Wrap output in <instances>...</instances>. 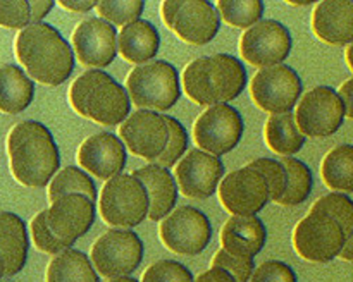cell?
Returning a JSON list of instances; mask_svg holds the SVG:
<instances>
[{
    "instance_id": "obj_33",
    "label": "cell",
    "mask_w": 353,
    "mask_h": 282,
    "mask_svg": "<svg viewBox=\"0 0 353 282\" xmlns=\"http://www.w3.org/2000/svg\"><path fill=\"white\" fill-rule=\"evenodd\" d=\"M143 0H102L97 3L95 10L100 19L112 26H126L140 19L143 14Z\"/></svg>"
},
{
    "instance_id": "obj_10",
    "label": "cell",
    "mask_w": 353,
    "mask_h": 282,
    "mask_svg": "<svg viewBox=\"0 0 353 282\" xmlns=\"http://www.w3.org/2000/svg\"><path fill=\"white\" fill-rule=\"evenodd\" d=\"M162 244L183 257L200 254L212 239V226L203 212L195 206H179L159 224Z\"/></svg>"
},
{
    "instance_id": "obj_40",
    "label": "cell",
    "mask_w": 353,
    "mask_h": 282,
    "mask_svg": "<svg viewBox=\"0 0 353 282\" xmlns=\"http://www.w3.org/2000/svg\"><path fill=\"white\" fill-rule=\"evenodd\" d=\"M210 267L223 268V270L230 272L236 282H250L252 274L255 270V263L250 258H238L230 254L228 251L219 250L212 257Z\"/></svg>"
},
{
    "instance_id": "obj_17",
    "label": "cell",
    "mask_w": 353,
    "mask_h": 282,
    "mask_svg": "<svg viewBox=\"0 0 353 282\" xmlns=\"http://www.w3.org/2000/svg\"><path fill=\"white\" fill-rule=\"evenodd\" d=\"M71 48L85 67H107L117 57L116 26L100 17H88L72 31Z\"/></svg>"
},
{
    "instance_id": "obj_25",
    "label": "cell",
    "mask_w": 353,
    "mask_h": 282,
    "mask_svg": "<svg viewBox=\"0 0 353 282\" xmlns=\"http://www.w3.org/2000/svg\"><path fill=\"white\" fill-rule=\"evenodd\" d=\"M30 250L24 220L12 212H0V257L6 275H16L24 268Z\"/></svg>"
},
{
    "instance_id": "obj_7",
    "label": "cell",
    "mask_w": 353,
    "mask_h": 282,
    "mask_svg": "<svg viewBox=\"0 0 353 282\" xmlns=\"http://www.w3.org/2000/svg\"><path fill=\"white\" fill-rule=\"evenodd\" d=\"M347 236L336 219L321 210H310L293 230L296 254L314 263H327L340 257Z\"/></svg>"
},
{
    "instance_id": "obj_34",
    "label": "cell",
    "mask_w": 353,
    "mask_h": 282,
    "mask_svg": "<svg viewBox=\"0 0 353 282\" xmlns=\"http://www.w3.org/2000/svg\"><path fill=\"white\" fill-rule=\"evenodd\" d=\"M310 210H321L336 219L338 224L343 227L347 239L353 234V199L348 195L330 193L326 196H321Z\"/></svg>"
},
{
    "instance_id": "obj_44",
    "label": "cell",
    "mask_w": 353,
    "mask_h": 282,
    "mask_svg": "<svg viewBox=\"0 0 353 282\" xmlns=\"http://www.w3.org/2000/svg\"><path fill=\"white\" fill-rule=\"evenodd\" d=\"M338 95L345 105V117L353 119V78L341 85V88L338 89Z\"/></svg>"
},
{
    "instance_id": "obj_9",
    "label": "cell",
    "mask_w": 353,
    "mask_h": 282,
    "mask_svg": "<svg viewBox=\"0 0 353 282\" xmlns=\"http://www.w3.org/2000/svg\"><path fill=\"white\" fill-rule=\"evenodd\" d=\"M143 260V243L130 229H109L93 243L92 261L97 274L105 279L130 277Z\"/></svg>"
},
{
    "instance_id": "obj_24",
    "label": "cell",
    "mask_w": 353,
    "mask_h": 282,
    "mask_svg": "<svg viewBox=\"0 0 353 282\" xmlns=\"http://www.w3.org/2000/svg\"><path fill=\"white\" fill-rule=\"evenodd\" d=\"M161 34L157 28L145 19L126 24L117 33V52L130 64H148L157 55Z\"/></svg>"
},
{
    "instance_id": "obj_35",
    "label": "cell",
    "mask_w": 353,
    "mask_h": 282,
    "mask_svg": "<svg viewBox=\"0 0 353 282\" xmlns=\"http://www.w3.org/2000/svg\"><path fill=\"white\" fill-rule=\"evenodd\" d=\"M247 167L255 169L257 172H261L262 177L265 179L269 188V202L278 203L281 199V196L285 195L286 182H288V175H286L285 167H283L281 160H274V158L262 157L257 160L250 162Z\"/></svg>"
},
{
    "instance_id": "obj_42",
    "label": "cell",
    "mask_w": 353,
    "mask_h": 282,
    "mask_svg": "<svg viewBox=\"0 0 353 282\" xmlns=\"http://www.w3.org/2000/svg\"><path fill=\"white\" fill-rule=\"evenodd\" d=\"M30 3V12H31V24L34 23H43L47 14L54 9L55 2L54 0H31Z\"/></svg>"
},
{
    "instance_id": "obj_32",
    "label": "cell",
    "mask_w": 353,
    "mask_h": 282,
    "mask_svg": "<svg viewBox=\"0 0 353 282\" xmlns=\"http://www.w3.org/2000/svg\"><path fill=\"white\" fill-rule=\"evenodd\" d=\"M219 16L234 28H252L262 21L264 2L262 0H219L216 6Z\"/></svg>"
},
{
    "instance_id": "obj_31",
    "label": "cell",
    "mask_w": 353,
    "mask_h": 282,
    "mask_svg": "<svg viewBox=\"0 0 353 282\" xmlns=\"http://www.w3.org/2000/svg\"><path fill=\"white\" fill-rule=\"evenodd\" d=\"M285 167L288 182H286L285 195L279 199V205L283 206H296L305 202L310 196L314 188V175L309 165L295 157H285L281 160Z\"/></svg>"
},
{
    "instance_id": "obj_46",
    "label": "cell",
    "mask_w": 353,
    "mask_h": 282,
    "mask_svg": "<svg viewBox=\"0 0 353 282\" xmlns=\"http://www.w3.org/2000/svg\"><path fill=\"white\" fill-rule=\"evenodd\" d=\"M340 258L345 261H353V234L348 237L347 243H345V248L340 253Z\"/></svg>"
},
{
    "instance_id": "obj_19",
    "label": "cell",
    "mask_w": 353,
    "mask_h": 282,
    "mask_svg": "<svg viewBox=\"0 0 353 282\" xmlns=\"http://www.w3.org/2000/svg\"><path fill=\"white\" fill-rule=\"evenodd\" d=\"M224 164L221 158L205 151L190 150L176 164V181L178 189L188 198L205 199L217 191V186L223 181Z\"/></svg>"
},
{
    "instance_id": "obj_2",
    "label": "cell",
    "mask_w": 353,
    "mask_h": 282,
    "mask_svg": "<svg viewBox=\"0 0 353 282\" xmlns=\"http://www.w3.org/2000/svg\"><path fill=\"white\" fill-rule=\"evenodd\" d=\"M7 153L14 179L26 188L48 186L61 165V155L50 129L37 120H23L10 129Z\"/></svg>"
},
{
    "instance_id": "obj_18",
    "label": "cell",
    "mask_w": 353,
    "mask_h": 282,
    "mask_svg": "<svg viewBox=\"0 0 353 282\" xmlns=\"http://www.w3.org/2000/svg\"><path fill=\"white\" fill-rule=\"evenodd\" d=\"M95 203L83 195H68L47 208V226L55 239L71 248L95 222Z\"/></svg>"
},
{
    "instance_id": "obj_1",
    "label": "cell",
    "mask_w": 353,
    "mask_h": 282,
    "mask_svg": "<svg viewBox=\"0 0 353 282\" xmlns=\"http://www.w3.org/2000/svg\"><path fill=\"white\" fill-rule=\"evenodd\" d=\"M14 52L31 81L61 86L74 71V54L61 31L48 23H34L21 30Z\"/></svg>"
},
{
    "instance_id": "obj_11",
    "label": "cell",
    "mask_w": 353,
    "mask_h": 282,
    "mask_svg": "<svg viewBox=\"0 0 353 282\" xmlns=\"http://www.w3.org/2000/svg\"><path fill=\"white\" fill-rule=\"evenodd\" d=\"M302 91L303 83L299 72L286 64L261 69L250 81L252 100L271 116L292 112Z\"/></svg>"
},
{
    "instance_id": "obj_36",
    "label": "cell",
    "mask_w": 353,
    "mask_h": 282,
    "mask_svg": "<svg viewBox=\"0 0 353 282\" xmlns=\"http://www.w3.org/2000/svg\"><path fill=\"white\" fill-rule=\"evenodd\" d=\"M165 120H168L169 126V141L164 153L155 160V164L169 169L185 157L186 150H188V133H186L185 126L176 117L165 116Z\"/></svg>"
},
{
    "instance_id": "obj_23",
    "label": "cell",
    "mask_w": 353,
    "mask_h": 282,
    "mask_svg": "<svg viewBox=\"0 0 353 282\" xmlns=\"http://www.w3.org/2000/svg\"><path fill=\"white\" fill-rule=\"evenodd\" d=\"M268 239L264 222L255 217H230L221 229V246L224 251L238 258L254 260Z\"/></svg>"
},
{
    "instance_id": "obj_21",
    "label": "cell",
    "mask_w": 353,
    "mask_h": 282,
    "mask_svg": "<svg viewBox=\"0 0 353 282\" xmlns=\"http://www.w3.org/2000/svg\"><path fill=\"white\" fill-rule=\"evenodd\" d=\"M312 31L327 45L353 43V0H324L314 7Z\"/></svg>"
},
{
    "instance_id": "obj_49",
    "label": "cell",
    "mask_w": 353,
    "mask_h": 282,
    "mask_svg": "<svg viewBox=\"0 0 353 282\" xmlns=\"http://www.w3.org/2000/svg\"><path fill=\"white\" fill-rule=\"evenodd\" d=\"M3 275H6V267H3V260L2 257H0V279H2Z\"/></svg>"
},
{
    "instance_id": "obj_8",
    "label": "cell",
    "mask_w": 353,
    "mask_h": 282,
    "mask_svg": "<svg viewBox=\"0 0 353 282\" xmlns=\"http://www.w3.org/2000/svg\"><path fill=\"white\" fill-rule=\"evenodd\" d=\"M161 16L179 40L196 47L212 41L221 30V16L209 0H165Z\"/></svg>"
},
{
    "instance_id": "obj_5",
    "label": "cell",
    "mask_w": 353,
    "mask_h": 282,
    "mask_svg": "<svg viewBox=\"0 0 353 282\" xmlns=\"http://www.w3.org/2000/svg\"><path fill=\"white\" fill-rule=\"evenodd\" d=\"M126 93L140 110H169L181 96L178 71L168 61H152L128 74Z\"/></svg>"
},
{
    "instance_id": "obj_30",
    "label": "cell",
    "mask_w": 353,
    "mask_h": 282,
    "mask_svg": "<svg viewBox=\"0 0 353 282\" xmlns=\"http://www.w3.org/2000/svg\"><path fill=\"white\" fill-rule=\"evenodd\" d=\"M68 195H83L92 199L93 203L99 199V193H97V186L93 179L78 167L62 169L48 182V199H50V203Z\"/></svg>"
},
{
    "instance_id": "obj_14",
    "label": "cell",
    "mask_w": 353,
    "mask_h": 282,
    "mask_svg": "<svg viewBox=\"0 0 353 282\" xmlns=\"http://www.w3.org/2000/svg\"><path fill=\"white\" fill-rule=\"evenodd\" d=\"M293 47L288 28L274 19L259 21L240 38V54L250 65L259 69L283 64Z\"/></svg>"
},
{
    "instance_id": "obj_13",
    "label": "cell",
    "mask_w": 353,
    "mask_h": 282,
    "mask_svg": "<svg viewBox=\"0 0 353 282\" xmlns=\"http://www.w3.org/2000/svg\"><path fill=\"white\" fill-rule=\"evenodd\" d=\"M243 131L241 113L230 103H219L200 113L193 126V140L199 150L219 158L236 148Z\"/></svg>"
},
{
    "instance_id": "obj_29",
    "label": "cell",
    "mask_w": 353,
    "mask_h": 282,
    "mask_svg": "<svg viewBox=\"0 0 353 282\" xmlns=\"http://www.w3.org/2000/svg\"><path fill=\"white\" fill-rule=\"evenodd\" d=\"M324 184L336 193H353V144L334 147L321 164Z\"/></svg>"
},
{
    "instance_id": "obj_39",
    "label": "cell",
    "mask_w": 353,
    "mask_h": 282,
    "mask_svg": "<svg viewBox=\"0 0 353 282\" xmlns=\"http://www.w3.org/2000/svg\"><path fill=\"white\" fill-rule=\"evenodd\" d=\"M31 24L28 0H0V26L7 30H24Z\"/></svg>"
},
{
    "instance_id": "obj_45",
    "label": "cell",
    "mask_w": 353,
    "mask_h": 282,
    "mask_svg": "<svg viewBox=\"0 0 353 282\" xmlns=\"http://www.w3.org/2000/svg\"><path fill=\"white\" fill-rule=\"evenodd\" d=\"M95 0H59V6L65 10H71V12H90L92 9L97 7Z\"/></svg>"
},
{
    "instance_id": "obj_3",
    "label": "cell",
    "mask_w": 353,
    "mask_h": 282,
    "mask_svg": "<svg viewBox=\"0 0 353 282\" xmlns=\"http://www.w3.org/2000/svg\"><path fill=\"white\" fill-rule=\"evenodd\" d=\"M247 69L236 57L228 54L199 57L183 72V88L196 105L214 107L230 103L247 86Z\"/></svg>"
},
{
    "instance_id": "obj_6",
    "label": "cell",
    "mask_w": 353,
    "mask_h": 282,
    "mask_svg": "<svg viewBox=\"0 0 353 282\" xmlns=\"http://www.w3.org/2000/svg\"><path fill=\"white\" fill-rule=\"evenodd\" d=\"M100 217L117 229H131L147 219L148 195L131 174H119L103 184L99 196Z\"/></svg>"
},
{
    "instance_id": "obj_37",
    "label": "cell",
    "mask_w": 353,
    "mask_h": 282,
    "mask_svg": "<svg viewBox=\"0 0 353 282\" xmlns=\"http://www.w3.org/2000/svg\"><path fill=\"white\" fill-rule=\"evenodd\" d=\"M141 282H195L188 267L174 260L152 263L141 275Z\"/></svg>"
},
{
    "instance_id": "obj_27",
    "label": "cell",
    "mask_w": 353,
    "mask_h": 282,
    "mask_svg": "<svg viewBox=\"0 0 353 282\" xmlns=\"http://www.w3.org/2000/svg\"><path fill=\"white\" fill-rule=\"evenodd\" d=\"M45 282H100V275L83 251L69 248L48 261Z\"/></svg>"
},
{
    "instance_id": "obj_26",
    "label": "cell",
    "mask_w": 353,
    "mask_h": 282,
    "mask_svg": "<svg viewBox=\"0 0 353 282\" xmlns=\"http://www.w3.org/2000/svg\"><path fill=\"white\" fill-rule=\"evenodd\" d=\"M34 96V83L14 64L0 65V112L21 113Z\"/></svg>"
},
{
    "instance_id": "obj_47",
    "label": "cell",
    "mask_w": 353,
    "mask_h": 282,
    "mask_svg": "<svg viewBox=\"0 0 353 282\" xmlns=\"http://www.w3.org/2000/svg\"><path fill=\"white\" fill-rule=\"evenodd\" d=\"M345 58H347V64L350 67V71L353 72V43L348 45L347 48V54H345Z\"/></svg>"
},
{
    "instance_id": "obj_15",
    "label": "cell",
    "mask_w": 353,
    "mask_h": 282,
    "mask_svg": "<svg viewBox=\"0 0 353 282\" xmlns=\"http://www.w3.org/2000/svg\"><path fill=\"white\" fill-rule=\"evenodd\" d=\"M217 196L233 217H255L269 203V188L261 172L245 165L223 177Z\"/></svg>"
},
{
    "instance_id": "obj_4",
    "label": "cell",
    "mask_w": 353,
    "mask_h": 282,
    "mask_svg": "<svg viewBox=\"0 0 353 282\" xmlns=\"http://www.w3.org/2000/svg\"><path fill=\"white\" fill-rule=\"evenodd\" d=\"M69 103L76 113L102 126L123 124L131 110L126 88L100 69H88L74 79Z\"/></svg>"
},
{
    "instance_id": "obj_16",
    "label": "cell",
    "mask_w": 353,
    "mask_h": 282,
    "mask_svg": "<svg viewBox=\"0 0 353 282\" xmlns=\"http://www.w3.org/2000/svg\"><path fill=\"white\" fill-rule=\"evenodd\" d=\"M119 136L124 147L137 157L155 162L169 141V126L165 116L152 110H137L119 124Z\"/></svg>"
},
{
    "instance_id": "obj_38",
    "label": "cell",
    "mask_w": 353,
    "mask_h": 282,
    "mask_svg": "<svg viewBox=\"0 0 353 282\" xmlns=\"http://www.w3.org/2000/svg\"><path fill=\"white\" fill-rule=\"evenodd\" d=\"M31 237H33L34 246L40 251L48 254H57L61 251L69 250L64 243H61L59 239H55L54 234L50 232L47 226V210H41L40 213L33 217L31 220Z\"/></svg>"
},
{
    "instance_id": "obj_28",
    "label": "cell",
    "mask_w": 353,
    "mask_h": 282,
    "mask_svg": "<svg viewBox=\"0 0 353 282\" xmlns=\"http://www.w3.org/2000/svg\"><path fill=\"white\" fill-rule=\"evenodd\" d=\"M264 140L272 151L283 157L299 153L305 144V136L296 127L293 112L269 117L264 126Z\"/></svg>"
},
{
    "instance_id": "obj_22",
    "label": "cell",
    "mask_w": 353,
    "mask_h": 282,
    "mask_svg": "<svg viewBox=\"0 0 353 282\" xmlns=\"http://www.w3.org/2000/svg\"><path fill=\"white\" fill-rule=\"evenodd\" d=\"M134 179L141 182L148 195V219L161 222L178 203V184L169 169L157 164H148L133 172Z\"/></svg>"
},
{
    "instance_id": "obj_41",
    "label": "cell",
    "mask_w": 353,
    "mask_h": 282,
    "mask_svg": "<svg viewBox=\"0 0 353 282\" xmlns=\"http://www.w3.org/2000/svg\"><path fill=\"white\" fill-rule=\"evenodd\" d=\"M250 282H299L295 270L285 261L269 260L255 267Z\"/></svg>"
},
{
    "instance_id": "obj_48",
    "label": "cell",
    "mask_w": 353,
    "mask_h": 282,
    "mask_svg": "<svg viewBox=\"0 0 353 282\" xmlns=\"http://www.w3.org/2000/svg\"><path fill=\"white\" fill-rule=\"evenodd\" d=\"M109 282H138V281L133 277H119V279H112V281Z\"/></svg>"
},
{
    "instance_id": "obj_20",
    "label": "cell",
    "mask_w": 353,
    "mask_h": 282,
    "mask_svg": "<svg viewBox=\"0 0 353 282\" xmlns=\"http://www.w3.org/2000/svg\"><path fill=\"white\" fill-rule=\"evenodd\" d=\"M78 164L97 179H109L123 174L126 165V147L112 133H97L86 138L78 150Z\"/></svg>"
},
{
    "instance_id": "obj_43",
    "label": "cell",
    "mask_w": 353,
    "mask_h": 282,
    "mask_svg": "<svg viewBox=\"0 0 353 282\" xmlns=\"http://www.w3.org/2000/svg\"><path fill=\"white\" fill-rule=\"evenodd\" d=\"M195 282H236L233 279V275L230 272L223 270V268L210 267L209 270L202 272L199 277L195 279Z\"/></svg>"
},
{
    "instance_id": "obj_12",
    "label": "cell",
    "mask_w": 353,
    "mask_h": 282,
    "mask_svg": "<svg viewBox=\"0 0 353 282\" xmlns=\"http://www.w3.org/2000/svg\"><path fill=\"white\" fill-rule=\"evenodd\" d=\"M295 122L305 138H327L345 122V105L331 86H316L300 98Z\"/></svg>"
}]
</instances>
